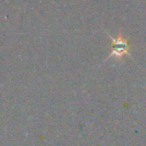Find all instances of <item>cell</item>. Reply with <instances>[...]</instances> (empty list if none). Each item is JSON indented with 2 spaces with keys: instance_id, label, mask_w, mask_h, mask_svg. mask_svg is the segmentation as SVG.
<instances>
[{
  "instance_id": "cell-1",
  "label": "cell",
  "mask_w": 146,
  "mask_h": 146,
  "mask_svg": "<svg viewBox=\"0 0 146 146\" xmlns=\"http://www.w3.org/2000/svg\"><path fill=\"white\" fill-rule=\"evenodd\" d=\"M110 39L112 41V52L110 57L121 58L124 55H129V43L128 40L122 36V34H119L116 38L110 35Z\"/></svg>"
}]
</instances>
